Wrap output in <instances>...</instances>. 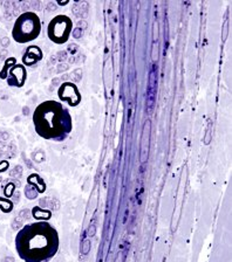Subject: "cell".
Returning a JSON list of instances; mask_svg holds the SVG:
<instances>
[{
	"mask_svg": "<svg viewBox=\"0 0 232 262\" xmlns=\"http://www.w3.org/2000/svg\"><path fill=\"white\" fill-rule=\"evenodd\" d=\"M41 33V20L34 12L20 14L12 28V38L18 43H28L39 38Z\"/></svg>",
	"mask_w": 232,
	"mask_h": 262,
	"instance_id": "obj_3",
	"label": "cell"
},
{
	"mask_svg": "<svg viewBox=\"0 0 232 262\" xmlns=\"http://www.w3.org/2000/svg\"><path fill=\"white\" fill-rule=\"evenodd\" d=\"M58 96L61 102L67 103L73 108L79 105L82 101V96H81L79 88L73 82H64L58 89Z\"/></svg>",
	"mask_w": 232,
	"mask_h": 262,
	"instance_id": "obj_6",
	"label": "cell"
},
{
	"mask_svg": "<svg viewBox=\"0 0 232 262\" xmlns=\"http://www.w3.org/2000/svg\"><path fill=\"white\" fill-rule=\"evenodd\" d=\"M6 202V199L0 198V208H2L3 212H11L12 211V203L7 202L6 204H4Z\"/></svg>",
	"mask_w": 232,
	"mask_h": 262,
	"instance_id": "obj_8",
	"label": "cell"
},
{
	"mask_svg": "<svg viewBox=\"0 0 232 262\" xmlns=\"http://www.w3.org/2000/svg\"><path fill=\"white\" fill-rule=\"evenodd\" d=\"M35 133L47 141L64 142L73 130V118L66 105L59 101H44L32 116Z\"/></svg>",
	"mask_w": 232,
	"mask_h": 262,
	"instance_id": "obj_2",
	"label": "cell"
},
{
	"mask_svg": "<svg viewBox=\"0 0 232 262\" xmlns=\"http://www.w3.org/2000/svg\"><path fill=\"white\" fill-rule=\"evenodd\" d=\"M73 31V21L69 16L59 14L53 18L47 27V35L52 42L64 45L69 40Z\"/></svg>",
	"mask_w": 232,
	"mask_h": 262,
	"instance_id": "obj_4",
	"label": "cell"
},
{
	"mask_svg": "<svg viewBox=\"0 0 232 262\" xmlns=\"http://www.w3.org/2000/svg\"><path fill=\"white\" fill-rule=\"evenodd\" d=\"M0 79L6 80L10 87L22 88L27 80V71L25 66L15 63L14 57H10L4 64L3 71L0 72Z\"/></svg>",
	"mask_w": 232,
	"mask_h": 262,
	"instance_id": "obj_5",
	"label": "cell"
},
{
	"mask_svg": "<svg viewBox=\"0 0 232 262\" xmlns=\"http://www.w3.org/2000/svg\"><path fill=\"white\" fill-rule=\"evenodd\" d=\"M14 244L23 261L48 262L59 251V233L47 221H36L20 229L15 235Z\"/></svg>",
	"mask_w": 232,
	"mask_h": 262,
	"instance_id": "obj_1",
	"label": "cell"
},
{
	"mask_svg": "<svg viewBox=\"0 0 232 262\" xmlns=\"http://www.w3.org/2000/svg\"><path fill=\"white\" fill-rule=\"evenodd\" d=\"M44 56V53L41 51V48L38 46H30L27 47V49L24 53L23 56V63L27 66V67H32L41 61Z\"/></svg>",
	"mask_w": 232,
	"mask_h": 262,
	"instance_id": "obj_7",
	"label": "cell"
}]
</instances>
